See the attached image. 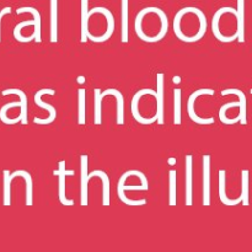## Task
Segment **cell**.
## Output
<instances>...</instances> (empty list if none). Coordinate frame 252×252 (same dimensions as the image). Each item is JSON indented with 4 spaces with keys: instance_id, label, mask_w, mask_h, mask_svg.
<instances>
[{
    "instance_id": "f546056e",
    "label": "cell",
    "mask_w": 252,
    "mask_h": 252,
    "mask_svg": "<svg viewBox=\"0 0 252 252\" xmlns=\"http://www.w3.org/2000/svg\"><path fill=\"white\" fill-rule=\"evenodd\" d=\"M241 197H243V204L248 207L249 204V171L243 170L241 171Z\"/></svg>"
},
{
    "instance_id": "9a60e30c",
    "label": "cell",
    "mask_w": 252,
    "mask_h": 252,
    "mask_svg": "<svg viewBox=\"0 0 252 252\" xmlns=\"http://www.w3.org/2000/svg\"><path fill=\"white\" fill-rule=\"evenodd\" d=\"M100 177L101 181H102V204L105 207L110 206V177L102 170H95V171L90 172L89 174V180H91L93 177Z\"/></svg>"
},
{
    "instance_id": "52a82bcc",
    "label": "cell",
    "mask_w": 252,
    "mask_h": 252,
    "mask_svg": "<svg viewBox=\"0 0 252 252\" xmlns=\"http://www.w3.org/2000/svg\"><path fill=\"white\" fill-rule=\"evenodd\" d=\"M185 177H186V184H185V189H186V206H192L193 204V201H192V197H193V193H192V189H193V157L192 154L186 155L185 158Z\"/></svg>"
},
{
    "instance_id": "2e32d148",
    "label": "cell",
    "mask_w": 252,
    "mask_h": 252,
    "mask_svg": "<svg viewBox=\"0 0 252 252\" xmlns=\"http://www.w3.org/2000/svg\"><path fill=\"white\" fill-rule=\"evenodd\" d=\"M2 96H7V95H17L21 100L22 105H21V112H20V116H21V123L22 125H27V96L26 94L24 93L20 89H7V90H4L1 93Z\"/></svg>"
},
{
    "instance_id": "d590c367",
    "label": "cell",
    "mask_w": 252,
    "mask_h": 252,
    "mask_svg": "<svg viewBox=\"0 0 252 252\" xmlns=\"http://www.w3.org/2000/svg\"><path fill=\"white\" fill-rule=\"evenodd\" d=\"M251 94H252V89H251Z\"/></svg>"
},
{
    "instance_id": "ffe728a7",
    "label": "cell",
    "mask_w": 252,
    "mask_h": 252,
    "mask_svg": "<svg viewBox=\"0 0 252 252\" xmlns=\"http://www.w3.org/2000/svg\"><path fill=\"white\" fill-rule=\"evenodd\" d=\"M22 12H31L33 15V19L36 20V25H34V41L37 43H41L42 37H41V15L33 7H21V9H17V14H22Z\"/></svg>"
},
{
    "instance_id": "7c38bea8",
    "label": "cell",
    "mask_w": 252,
    "mask_h": 252,
    "mask_svg": "<svg viewBox=\"0 0 252 252\" xmlns=\"http://www.w3.org/2000/svg\"><path fill=\"white\" fill-rule=\"evenodd\" d=\"M219 198L225 206H236L243 202V197L236 199H229L226 196V172L225 170H219Z\"/></svg>"
},
{
    "instance_id": "8fae6325",
    "label": "cell",
    "mask_w": 252,
    "mask_h": 252,
    "mask_svg": "<svg viewBox=\"0 0 252 252\" xmlns=\"http://www.w3.org/2000/svg\"><path fill=\"white\" fill-rule=\"evenodd\" d=\"M164 81L165 75L159 73L157 75V115H158V123L159 125H164Z\"/></svg>"
},
{
    "instance_id": "603a6c76",
    "label": "cell",
    "mask_w": 252,
    "mask_h": 252,
    "mask_svg": "<svg viewBox=\"0 0 252 252\" xmlns=\"http://www.w3.org/2000/svg\"><path fill=\"white\" fill-rule=\"evenodd\" d=\"M89 11H88V0H83V6H81V42L85 43L88 41L89 32Z\"/></svg>"
},
{
    "instance_id": "6da1fadb",
    "label": "cell",
    "mask_w": 252,
    "mask_h": 252,
    "mask_svg": "<svg viewBox=\"0 0 252 252\" xmlns=\"http://www.w3.org/2000/svg\"><path fill=\"white\" fill-rule=\"evenodd\" d=\"M144 25H149L143 29L135 30L137 36L139 37L142 41L148 42V43H155L159 42L166 36L167 31H169V20L167 16H162L159 21H152L150 20V12L149 7L143 9L142 11L138 14L137 19H135V26H144Z\"/></svg>"
},
{
    "instance_id": "9c48e42d",
    "label": "cell",
    "mask_w": 252,
    "mask_h": 252,
    "mask_svg": "<svg viewBox=\"0 0 252 252\" xmlns=\"http://www.w3.org/2000/svg\"><path fill=\"white\" fill-rule=\"evenodd\" d=\"M88 161L89 158L86 154H83L80 157V179H81V184H80V204L81 206H88V186H89V172H88Z\"/></svg>"
},
{
    "instance_id": "d6986e66",
    "label": "cell",
    "mask_w": 252,
    "mask_h": 252,
    "mask_svg": "<svg viewBox=\"0 0 252 252\" xmlns=\"http://www.w3.org/2000/svg\"><path fill=\"white\" fill-rule=\"evenodd\" d=\"M51 42L57 43L58 41V10L57 0H51Z\"/></svg>"
},
{
    "instance_id": "4dcf8cb0",
    "label": "cell",
    "mask_w": 252,
    "mask_h": 252,
    "mask_svg": "<svg viewBox=\"0 0 252 252\" xmlns=\"http://www.w3.org/2000/svg\"><path fill=\"white\" fill-rule=\"evenodd\" d=\"M102 93L101 89H95V125H101L102 123V117H101V112H102V98L100 97V94Z\"/></svg>"
},
{
    "instance_id": "7a4b0ae2",
    "label": "cell",
    "mask_w": 252,
    "mask_h": 252,
    "mask_svg": "<svg viewBox=\"0 0 252 252\" xmlns=\"http://www.w3.org/2000/svg\"><path fill=\"white\" fill-rule=\"evenodd\" d=\"M179 12L186 19V21H184V19H181V17L176 15L174 22L189 25L186 27V31H184V33L179 37V39L187 42V43H193V42H197L203 38V36L207 32V17L204 16L203 12L198 9L193 21H191L193 7H185V9L180 10Z\"/></svg>"
},
{
    "instance_id": "cb8c5ba5",
    "label": "cell",
    "mask_w": 252,
    "mask_h": 252,
    "mask_svg": "<svg viewBox=\"0 0 252 252\" xmlns=\"http://www.w3.org/2000/svg\"><path fill=\"white\" fill-rule=\"evenodd\" d=\"M233 107H240V101H238V102H229V103H225V105H223L220 107V110H219V118H220V121L223 123H225V125H235V123H238L239 121H240V115H238V117H235L234 120H229L228 117H226V111L229 110V108H233Z\"/></svg>"
},
{
    "instance_id": "30bf717a",
    "label": "cell",
    "mask_w": 252,
    "mask_h": 252,
    "mask_svg": "<svg viewBox=\"0 0 252 252\" xmlns=\"http://www.w3.org/2000/svg\"><path fill=\"white\" fill-rule=\"evenodd\" d=\"M203 206H211V155H203Z\"/></svg>"
},
{
    "instance_id": "5b68a950",
    "label": "cell",
    "mask_w": 252,
    "mask_h": 252,
    "mask_svg": "<svg viewBox=\"0 0 252 252\" xmlns=\"http://www.w3.org/2000/svg\"><path fill=\"white\" fill-rule=\"evenodd\" d=\"M96 12H100L103 16L107 19V29H106L105 33L100 34V36H94V34L90 33V31L88 32V39L93 42H97V43H101V42H105L107 39L111 38L113 31H115V19L112 16V12L110 10H107L106 7H94L93 10L89 11V16H91L93 14H96Z\"/></svg>"
},
{
    "instance_id": "836d02e7",
    "label": "cell",
    "mask_w": 252,
    "mask_h": 252,
    "mask_svg": "<svg viewBox=\"0 0 252 252\" xmlns=\"http://www.w3.org/2000/svg\"><path fill=\"white\" fill-rule=\"evenodd\" d=\"M172 81H174L175 84H179V83H181V78H180L179 75H176V76H174V78H172Z\"/></svg>"
},
{
    "instance_id": "4fadbf2b",
    "label": "cell",
    "mask_w": 252,
    "mask_h": 252,
    "mask_svg": "<svg viewBox=\"0 0 252 252\" xmlns=\"http://www.w3.org/2000/svg\"><path fill=\"white\" fill-rule=\"evenodd\" d=\"M107 95H113L117 100V125H123L125 122V101H123V95L117 89H107L100 94V97H106Z\"/></svg>"
},
{
    "instance_id": "ac0fdd59",
    "label": "cell",
    "mask_w": 252,
    "mask_h": 252,
    "mask_svg": "<svg viewBox=\"0 0 252 252\" xmlns=\"http://www.w3.org/2000/svg\"><path fill=\"white\" fill-rule=\"evenodd\" d=\"M236 32H238V41L240 43L245 42V21H244V0L238 1L236 10Z\"/></svg>"
},
{
    "instance_id": "277c9868",
    "label": "cell",
    "mask_w": 252,
    "mask_h": 252,
    "mask_svg": "<svg viewBox=\"0 0 252 252\" xmlns=\"http://www.w3.org/2000/svg\"><path fill=\"white\" fill-rule=\"evenodd\" d=\"M144 95H152L153 97H157V91L153 90V89H142V90L138 91L134 96H133L132 100V115L134 117V120H137V122H139L140 125H152V123L157 122L158 121V115L155 113L152 118H144L139 112V101L140 98Z\"/></svg>"
},
{
    "instance_id": "484cf974",
    "label": "cell",
    "mask_w": 252,
    "mask_h": 252,
    "mask_svg": "<svg viewBox=\"0 0 252 252\" xmlns=\"http://www.w3.org/2000/svg\"><path fill=\"white\" fill-rule=\"evenodd\" d=\"M78 123L85 125V89L78 90Z\"/></svg>"
},
{
    "instance_id": "83f0119b",
    "label": "cell",
    "mask_w": 252,
    "mask_h": 252,
    "mask_svg": "<svg viewBox=\"0 0 252 252\" xmlns=\"http://www.w3.org/2000/svg\"><path fill=\"white\" fill-rule=\"evenodd\" d=\"M169 189H170V193H169V204L170 206H176V181H177V177H176V171L175 170H171L169 172Z\"/></svg>"
},
{
    "instance_id": "5bb4252c",
    "label": "cell",
    "mask_w": 252,
    "mask_h": 252,
    "mask_svg": "<svg viewBox=\"0 0 252 252\" xmlns=\"http://www.w3.org/2000/svg\"><path fill=\"white\" fill-rule=\"evenodd\" d=\"M17 176L24 177V180L26 181V206L31 207L33 204V180H32V176L25 170H17L10 175V179L14 180Z\"/></svg>"
},
{
    "instance_id": "e0dca14e",
    "label": "cell",
    "mask_w": 252,
    "mask_h": 252,
    "mask_svg": "<svg viewBox=\"0 0 252 252\" xmlns=\"http://www.w3.org/2000/svg\"><path fill=\"white\" fill-rule=\"evenodd\" d=\"M221 95L226 96V95H236L239 97V101H240V122L241 125H246L248 121H246V96L245 94L243 93L239 89H226V90L221 91Z\"/></svg>"
},
{
    "instance_id": "3957f363",
    "label": "cell",
    "mask_w": 252,
    "mask_h": 252,
    "mask_svg": "<svg viewBox=\"0 0 252 252\" xmlns=\"http://www.w3.org/2000/svg\"><path fill=\"white\" fill-rule=\"evenodd\" d=\"M216 91L213 89H199V90L194 91V93L191 94L189 98V102H187V112H189V117H191L192 121L197 123V125H213L214 123V118L209 117V118H201L194 111V105H196V100L202 95H209L213 96Z\"/></svg>"
},
{
    "instance_id": "44dd1931",
    "label": "cell",
    "mask_w": 252,
    "mask_h": 252,
    "mask_svg": "<svg viewBox=\"0 0 252 252\" xmlns=\"http://www.w3.org/2000/svg\"><path fill=\"white\" fill-rule=\"evenodd\" d=\"M22 102L21 100L20 101H15V102H10V103H6V105L2 106L1 108H0V120H1V122H4L5 125H16V123L21 122V116L19 115V117L14 118V120H10V118H7L6 116V112L10 110V108H15V107H21Z\"/></svg>"
},
{
    "instance_id": "1f68e13d",
    "label": "cell",
    "mask_w": 252,
    "mask_h": 252,
    "mask_svg": "<svg viewBox=\"0 0 252 252\" xmlns=\"http://www.w3.org/2000/svg\"><path fill=\"white\" fill-rule=\"evenodd\" d=\"M11 12V9L10 7H5L4 10H0V29H1V19L4 15L10 14ZM0 41H1V31H0Z\"/></svg>"
},
{
    "instance_id": "ba28073f",
    "label": "cell",
    "mask_w": 252,
    "mask_h": 252,
    "mask_svg": "<svg viewBox=\"0 0 252 252\" xmlns=\"http://www.w3.org/2000/svg\"><path fill=\"white\" fill-rule=\"evenodd\" d=\"M58 176V199L63 206H74V199H68L65 196V177L68 171L65 170V161L59 162L58 170L53 172Z\"/></svg>"
},
{
    "instance_id": "d4e9b609",
    "label": "cell",
    "mask_w": 252,
    "mask_h": 252,
    "mask_svg": "<svg viewBox=\"0 0 252 252\" xmlns=\"http://www.w3.org/2000/svg\"><path fill=\"white\" fill-rule=\"evenodd\" d=\"M128 0H122V42L129 41V29H128Z\"/></svg>"
},
{
    "instance_id": "e575fe53",
    "label": "cell",
    "mask_w": 252,
    "mask_h": 252,
    "mask_svg": "<svg viewBox=\"0 0 252 252\" xmlns=\"http://www.w3.org/2000/svg\"><path fill=\"white\" fill-rule=\"evenodd\" d=\"M169 165H176V159H175V158H170L169 159Z\"/></svg>"
},
{
    "instance_id": "7402d4cb",
    "label": "cell",
    "mask_w": 252,
    "mask_h": 252,
    "mask_svg": "<svg viewBox=\"0 0 252 252\" xmlns=\"http://www.w3.org/2000/svg\"><path fill=\"white\" fill-rule=\"evenodd\" d=\"M31 25H36V20H26V21H22V22H20V24H17L16 26H15V29H14V37H15V39H16V41H19V42H22V43H27V42H31V41H33L34 39V34L32 33L31 36H29V37H24L21 34V30L24 29L25 26H31Z\"/></svg>"
},
{
    "instance_id": "4316f807",
    "label": "cell",
    "mask_w": 252,
    "mask_h": 252,
    "mask_svg": "<svg viewBox=\"0 0 252 252\" xmlns=\"http://www.w3.org/2000/svg\"><path fill=\"white\" fill-rule=\"evenodd\" d=\"M4 206L9 207L11 204V181L10 175L11 172L9 170H4Z\"/></svg>"
},
{
    "instance_id": "8992f818",
    "label": "cell",
    "mask_w": 252,
    "mask_h": 252,
    "mask_svg": "<svg viewBox=\"0 0 252 252\" xmlns=\"http://www.w3.org/2000/svg\"><path fill=\"white\" fill-rule=\"evenodd\" d=\"M42 95H56V91H54L53 89H41L39 91H37L36 95H34V103H36L38 107L44 108L46 111H48L49 116L46 120H41V118L36 117L33 120V122L36 123V125H49V123H52L56 120L57 111L53 106L42 101Z\"/></svg>"
},
{
    "instance_id": "f1b7e54d",
    "label": "cell",
    "mask_w": 252,
    "mask_h": 252,
    "mask_svg": "<svg viewBox=\"0 0 252 252\" xmlns=\"http://www.w3.org/2000/svg\"><path fill=\"white\" fill-rule=\"evenodd\" d=\"M175 106H174V123L175 125H181V89H175Z\"/></svg>"
},
{
    "instance_id": "d6a6232c",
    "label": "cell",
    "mask_w": 252,
    "mask_h": 252,
    "mask_svg": "<svg viewBox=\"0 0 252 252\" xmlns=\"http://www.w3.org/2000/svg\"><path fill=\"white\" fill-rule=\"evenodd\" d=\"M76 81H78L79 84H84V83H85V76H84V75L78 76V79H76Z\"/></svg>"
}]
</instances>
